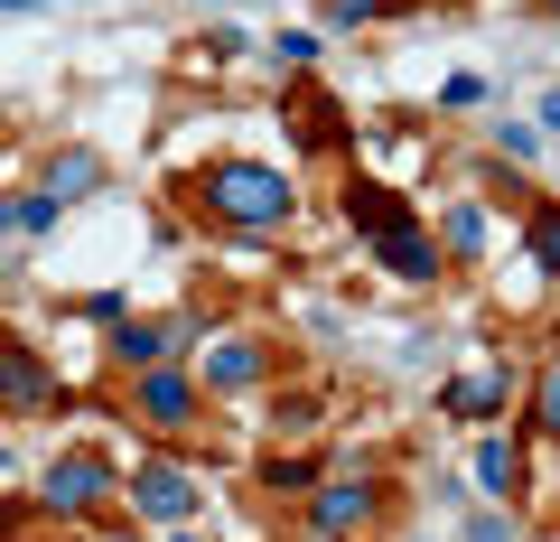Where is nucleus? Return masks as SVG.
Listing matches in <instances>:
<instances>
[{
	"instance_id": "obj_1",
	"label": "nucleus",
	"mask_w": 560,
	"mask_h": 542,
	"mask_svg": "<svg viewBox=\"0 0 560 542\" xmlns=\"http://www.w3.org/2000/svg\"><path fill=\"white\" fill-rule=\"evenodd\" d=\"M197 197L215 206L224 224H290V206H300V187L280 178V169H261V160H224V169H206L197 178Z\"/></svg>"
},
{
	"instance_id": "obj_2",
	"label": "nucleus",
	"mask_w": 560,
	"mask_h": 542,
	"mask_svg": "<svg viewBox=\"0 0 560 542\" xmlns=\"http://www.w3.org/2000/svg\"><path fill=\"white\" fill-rule=\"evenodd\" d=\"M113 496H121V477L94 459V449H66V459L38 477V505H47V515H103Z\"/></svg>"
},
{
	"instance_id": "obj_3",
	"label": "nucleus",
	"mask_w": 560,
	"mask_h": 542,
	"mask_svg": "<svg viewBox=\"0 0 560 542\" xmlns=\"http://www.w3.org/2000/svg\"><path fill=\"white\" fill-rule=\"evenodd\" d=\"M197 374H178V365H150V374H131V422L150 430H197Z\"/></svg>"
},
{
	"instance_id": "obj_4",
	"label": "nucleus",
	"mask_w": 560,
	"mask_h": 542,
	"mask_svg": "<svg viewBox=\"0 0 560 542\" xmlns=\"http://www.w3.org/2000/svg\"><path fill=\"white\" fill-rule=\"evenodd\" d=\"M308 523H318V542H337V533H364V523H383V486H374V477H337V486H318Z\"/></svg>"
},
{
	"instance_id": "obj_5",
	"label": "nucleus",
	"mask_w": 560,
	"mask_h": 542,
	"mask_svg": "<svg viewBox=\"0 0 560 542\" xmlns=\"http://www.w3.org/2000/svg\"><path fill=\"white\" fill-rule=\"evenodd\" d=\"M0 402H10V412H57L66 383L47 374V356H28L20 337H0Z\"/></svg>"
},
{
	"instance_id": "obj_6",
	"label": "nucleus",
	"mask_w": 560,
	"mask_h": 542,
	"mask_svg": "<svg viewBox=\"0 0 560 542\" xmlns=\"http://www.w3.org/2000/svg\"><path fill=\"white\" fill-rule=\"evenodd\" d=\"M187 337H197V319H113V365H140V374H150V365H168Z\"/></svg>"
},
{
	"instance_id": "obj_7",
	"label": "nucleus",
	"mask_w": 560,
	"mask_h": 542,
	"mask_svg": "<svg viewBox=\"0 0 560 542\" xmlns=\"http://www.w3.org/2000/svg\"><path fill=\"white\" fill-rule=\"evenodd\" d=\"M131 486V515H150V523H187L197 515V477H187V468H140V477H121Z\"/></svg>"
},
{
	"instance_id": "obj_8",
	"label": "nucleus",
	"mask_w": 560,
	"mask_h": 542,
	"mask_svg": "<svg viewBox=\"0 0 560 542\" xmlns=\"http://www.w3.org/2000/svg\"><path fill=\"white\" fill-rule=\"evenodd\" d=\"M261 374H271V346H253V337H234V346H206V383H215V393H253Z\"/></svg>"
},
{
	"instance_id": "obj_9",
	"label": "nucleus",
	"mask_w": 560,
	"mask_h": 542,
	"mask_svg": "<svg viewBox=\"0 0 560 542\" xmlns=\"http://www.w3.org/2000/svg\"><path fill=\"white\" fill-rule=\"evenodd\" d=\"M383 272H393V281H440L430 234H420V224H393V234H383Z\"/></svg>"
},
{
	"instance_id": "obj_10",
	"label": "nucleus",
	"mask_w": 560,
	"mask_h": 542,
	"mask_svg": "<svg viewBox=\"0 0 560 542\" xmlns=\"http://www.w3.org/2000/svg\"><path fill=\"white\" fill-rule=\"evenodd\" d=\"M504 402H514V374H458L448 383V412H458V422H495Z\"/></svg>"
},
{
	"instance_id": "obj_11",
	"label": "nucleus",
	"mask_w": 560,
	"mask_h": 542,
	"mask_svg": "<svg viewBox=\"0 0 560 542\" xmlns=\"http://www.w3.org/2000/svg\"><path fill=\"white\" fill-rule=\"evenodd\" d=\"M346 224H355V234H393V224H411V206L393 197V187H346Z\"/></svg>"
},
{
	"instance_id": "obj_12",
	"label": "nucleus",
	"mask_w": 560,
	"mask_h": 542,
	"mask_svg": "<svg viewBox=\"0 0 560 542\" xmlns=\"http://www.w3.org/2000/svg\"><path fill=\"white\" fill-rule=\"evenodd\" d=\"M94 187H103V160H94V150H66V160H47V187H38V197H94Z\"/></svg>"
},
{
	"instance_id": "obj_13",
	"label": "nucleus",
	"mask_w": 560,
	"mask_h": 542,
	"mask_svg": "<svg viewBox=\"0 0 560 542\" xmlns=\"http://www.w3.org/2000/svg\"><path fill=\"white\" fill-rule=\"evenodd\" d=\"M477 486H486V496H523V449L514 440H486L477 449Z\"/></svg>"
},
{
	"instance_id": "obj_14",
	"label": "nucleus",
	"mask_w": 560,
	"mask_h": 542,
	"mask_svg": "<svg viewBox=\"0 0 560 542\" xmlns=\"http://www.w3.org/2000/svg\"><path fill=\"white\" fill-rule=\"evenodd\" d=\"M0 234H57V197H0Z\"/></svg>"
},
{
	"instance_id": "obj_15",
	"label": "nucleus",
	"mask_w": 560,
	"mask_h": 542,
	"mask_svg": "<svg viewBox=\"0 0 560 542\" xmlns=\"http://www.w3.org/2000/svg\"><path fill=\"white\" fill-rule=\"evenodd\" d=\"M261 486H271V496H308V486H318V459H300V449H290V459H261Z\"/></svg>"
},
{
	"instance_id": "obj_16",
	"label": "nucleus",
	"mask_w": 560,
	"mask_h": 542,
	"mask_svg": "<svg viewBox=\"0 0 560 542\" xmlns=\"http://www.w3.org/2000/svg\"><path fill=\"white\" fill-rule=\"evenodd\" d=\"M523 243H533V272H560V224H551V206L533 197V224H523Z\"/></svg>"
},
{
	"instance_id": "obj_17",
	"label": "nucleus",
	"mask_w": 560,
	"mask_h": 542,
	"mask_svg": "<svg viewBox=\"0 0 560 542\" xmlns=\"http://www.w3.org/2000/svg\"><path fill=\"white\" fill-rule=\"evenodd\" d=\"M523 422H533V440H551V430H560V383H551V374L533 383V402H523Z\"/></svg>"
},
{
	"instance_id": "obj_18",
	"label": "nucleus",
	"mask_w": 560,
	"mask_h": 542,
	"mask_svg": "<svg viewBox=\"0 0 560 542\" xmlns=\"http://www.w3.org/2000/svg\"><path fill=\"white\" fill-rule=\"evenodd\" d=\"M393 10H401V0H327V20H337V28H355V20H393Z\"/></svg>"
},
{
	"instance_id": "obj_19",
	"label": "nucleus",
	"mask_w": 560,
	"mask_h": 542,
	"mask_svg": "<svg viewBox=\"0 0 560 542\" xmlns=\"http://www.w3.org/2000/svg\"><path fill=\"white\" fill-rule=\"evenodd\" d=\"M477 103H486L477 76H448V84H440V113H477Z\"/></svg>"
},
{
	"instance_id": "obj_20",
	"label": "nucleus",
	"mask_w": 560,
	"mask_h": 542,
	"mask_svg": "<svg viewBox=\"0 0 560 542\" xmlns=\"http://www.w3.org/2000/svg\"><path fill=\"white\" fill-rule=\"evenodd\" d=\"M448 243H458V253H477V243H486V216H477V206H458V216H448Z\"/></svg>"
},
{
	"instance_id": "obj_21",
	"label": "nucleus",
	"mask_w": 560,
	"mask_h": 542,
	"mask_svg": "<svg viewBox=\"0 0 560 542\" xmlns=\"http://www.w3.org/2000/svg\"><path fill=\"white\" fill-rule=\"evenodd\" d=\"M271 422H280V430H308V422H318V402L290 393V402H271Z\"/></svg>"
},
{
	"instance_id": "obj_22",
	"label": "nucleus",
	"mask_w": 560,
	"mask_h": 542,
	"mask_svg": "<svg viewBox=\"0 0 560 542\" xmlns=\"http://www.w3.org/2000/svg\"><path fill=\"white\" fill-rule=\"evenodd\" d=\"M495 150H514V160H533V150H541V131H533V122H504V131H495Z\"/></svg>"
},
{
	"instance_id": "obj_23",
	"label": "nucleus",
	"mask_w": 560,
	"mask_h": 542,
	"mask_svg": "<svg viewBox=\"0 0 560 542\" xmlns=\"http://www.w3.org/2000/svg\"><path fill=\"white\" fill-rule=\"evenodd\" d=\"M0 477H10V440H0Z\"/></svg>"
}]
</instances>
